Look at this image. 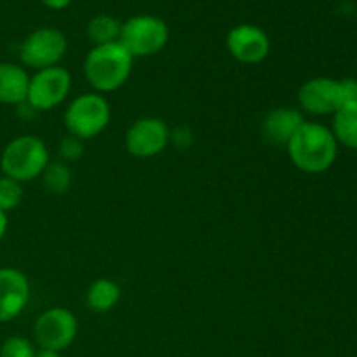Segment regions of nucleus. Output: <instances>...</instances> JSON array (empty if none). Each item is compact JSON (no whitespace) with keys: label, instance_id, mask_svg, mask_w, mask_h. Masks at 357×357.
<instances>
[{"label":"nucleus","instance_id":"obj_1","mask_svg":"<svg viewBox=\"0 0 357 357\" xmlns=\"http://www.w3.org/2000/svg\"><path fill=\"white\" fill-rule=\"evenodd\" d=\"M286 150L296 169L307 174H319L335 164L338 143L330 128L305 121L288 143Z\"/></svg>","mask_w":357,"mask_h":357},{"label":"nucleus","instance_id":"obj_2","mask_svg":"<svg viewBox=\"0 0 357 357\" xmlns=\"http://www.w3.org/2000/svg\"><path fill=\"white\" fill-rule=\"evenodd\" d=\"M135 58L121 42L94 45L84 61V75L94 93L108 94L121 89L129 80Z\"/></svg>","mask_w":357,"mask_h":357},{"label":"nucleus","instance_id":"obj_3","mask_svg":"<svg viewBox=\"0 0 357 357\" xmlns=\"http://www.w3.org/2000/svg\"><path fill=\"white\" fill-rule=\"evenodd\" d=\"M51 153L44 139L35 135H21L10 139L0 155V169L3 176H9L20 183H28L42 176Z\"/></svg>","mask_w":357,"mask_h":357},{"label":"nucleus","instance_id":"obj_4","mask_svg":"<svg viewBox=\"0 0 357 357\" xmlns=\"http://www.w3.org/2000/svg\"><path fill=\"white\" fill-rule=\"evenodd\" d=\"M112 119L110 103L103 94L86 93L73 98L66 107L63 122L70 136L87 142L100 136Z\"/></svg>","mask_w":357,"mask_h":357},{"label":"nucleus","instance_id":"obj_5","mask_svg":"<svg viewBox=\"0 0 357 357\" xmlns=\"http://www.w3.org/2000/svg\"><path fill=\"white\" fill-rule=\"evenodd\" d=\"M169 28L164 20L150 14L129 17L121 28V42L132 58H149L166 47Z\"/></svg>","mask_w":357,"mask_h":357},{"label":"nucleus","instance_id":"obj_6","mask_svg":"<svg viewBox=\"0 0 357 357\" xmlns=\"http://www.w3.org/2000/svg\"><path fill=\"white\" fill-rule=\"evenodd\" d=\"M79 321L72 310L65 307H51L44 310L33 323V340L38 349L63 352L75 342Z\"/></svg>","mask_w":357,"mask_h":357},{"label":"nucleus","instance_id":"obj_7","mask_svg":"<svg viewBox=\"0 0 357 357\" xmlns=\"http://www.w3.org/2000/svg\"><path fill=\"white\" fill-rule=\"evenodd\" d=\"M68 42L65 33L58 28H38L31 31L20 45V59L24 66L35 72L51 66H58L65 58Z\"/></svg>","mask_w":357,"mask_h":357},{"label":"nucleus","instance_id":"obj_8","mask_svg":"<svg viewBox=\"0 0 357 357\" xmlns=\"http://www.w3.org/2000/svg\"><path fill=\"white\" fill-rule=\"evenodd\" d=\"M72 89V75L63 66H51L30 77L26 101L37 112H47L65 103Z\"/></svg>","mask_w":357,"mask_h":357},{"label":"nucleus","instance_id":"obj_9","mask_svg":"<svg viewBox=\"0 0 357 357\" xmlns=\"http://www.w3.org/2000/svg\"><path fill=\"white\" fill-rule=\"evenodd\" d=\"M169 143V126L159 117L138 119L126 132V150L136 159H152L160 155Z\"/></svg>","mask_w":357,"mask_h":357},{"label":"nucleus","instance_id":"obj_10","mask_svg":"<svg viewBox=\"0 0 357 357\" xmlns=\"http://www.w3.org/2000/svg\"><path fill=\"white\" fill-rule=\"evenodd\" d=\"M227 51L243 65H258L271 54V38L257 24H237L227 33Z\"/></svg>","mask_w":357,"mask_h":357},{"label":"nucleus","instance_id":"obj_11","mask_svg":"<svg viewBox=\"0 0 357 357\" xmlns=\"http://www.w3.org/2000/svg\"><path fill=\"white\" fill-rule=\"evenodd\" d=\"M302 110L312 115H331L342 107L340 80L330 77H316L302 84L298 91Z\"/></svg>","mask_w":357,"mask_h":357},{"label":"nucleus","instance_id":"obj_12","mask_svg":"<svg viewBox=\"0 0 357 357\" xmlns=\"http://www.w3.org/2000/svg\"><path fill=\"white\" fill-rule=\"evenodd\" d=\"M30 281L17 268H0V323H10L21 316L30 302Z\"/></svg>","mask_w":357,"mask_h":357},{"label":"nucleus","instance_id":"obj_13","mask_svg":"<svg viewBox=\"0 0 357 357\" xmlns=\"http://www.w3.org/2000/svg\"><path fill=\"white\" fill-rule=\"evenodd\" d=\"M303 122L305 119H303L302 112L296 108H272L261 121V136L268 145L288 146V143L302 128Z\"/></svg>","mask_w":357,"mask_h":357},{"label":"nucleus","instance_id":"obj_14","mask_svg":"<svg viewBox=\"0 0 357 357\" xmlns=\"http://www.w3.org/2000/svg\"><path fill=\"white\" fill-rule=\"evenodd\" d=\"M30 75L26 70L14 63H0V103L17 105L24 103L28 96Z\"/></svg>","mask_w":357,"mask_h":357},{"label":"nucleus","instance_id":"obj_15","mask_svg":"<svg viewBox=\"0 0 357 357\" xmlns=\"http://www.w3.org/2000/svg\"><path fill=\"white\" fill-rule=\"evenodd\" d=\"M122 298L121 286L108 278H100L87 288L86 303L89 310L98 314L110 312L117 307V303Z\"/></svg>","mask_w":357,"mask_h":357},{"label":"nucleus","instance_id":"obj_16","mask_svg":"<svg viewBox=\"0 0 357 357\" xmlns=\"http://www.w3.org/2000/svg\"><path fill=\"white\" fill-rule=\"evenodd\" d=\"M331 132L337 143L357 150V105H344L335 112Z\"/></svg>","mask_w":357,"mask_h":357},{"label":"nucleus","instance_id":"obj_17","mask_svg":"<svg viewBox=\"0 0 357 357\" xmlns=\"http://www.w3.org/2000/svg\"><path fill=\"white\" fill-rule=\"evenodd\" d=\"M121 28L122 23L117 17L108 16V14H98L87 24V37L94 45L112 44V42H119L121 38Z\"/></svg>","mask_w":357,"mask_h":357},{"label":"nucleus","instance_id":"obj_18","mask_svg":"<svg viewBox=\"0 0 357 357\" xmlns=\"http://www.w3.org/2000/svg\"><path fill=\"white\" fill-rule=\"evenodd\" d=\"M42 185L52 195H63L70 190L73 181L72 169L63 160H51L42 173Z\"/></svg>","mask_w":357,"mask_h":357},{"label":"nucleus","instance_id":"obj_19","mask_svg":"<svg viewBox=\"0 0 357 357\" xmlns=\"http://www.w3.org/2000/svg\"><path fill=\"white\" fill-rule=\"evenodd\" d=\"M23 201V183L9 176H0V211H14Z\"/></svg>","mask_w":357,"mask_h":357},{"label":"nucleus","instance_id":"obj_20","mask_svg":"<svg viewBox=\"0 0 357 357\" xmlns=\"http://www.w3.org/2000/svg\"><path fill=\"white\" fill-rule=\"evenodd\" d=\"M35 345L24 337H9L0 345V357H35Z\"/></svg>","mask_w":357,"mask_h":357},{"label":"nucleus","instance_id":"obj_21","mask_svg":"<svg viewBox=\"0 0 357 357\" xmlns=\"http://www.w3.org/2000/svg\"><path fill=\"white\" fill-rule=\"evenodd\" d=\"M59 160L63 162H73V160H79L84 153V142H80L75 136H65V138L59 142L58 146Z\"/></svg>","mask_w":357,"mask_h":357},{"label":"nucleus","instance_id":"obj_22","mask_svg":"<svg viewBox=\"0 0 357 357\" xmlns=\"http://www.w3.org/2000/svg\"><path fill=\"white\" fill-rule=\"evenodd\" d=\"M342 91V107L344 105H357V80L345 79L340 80Z\"/></svg>","mask_w":357,"mask_h":357},{"label":"nucleus","instance_id":"obj_23","mask_svg":"<svg viewBox=\"0 0 357 357\" xmlns=\"http://www.w3.org/2000/svg\"><path fill=\"white\" fill-rule=\"evenodd\" d=\"M194 142V136L188 128H178L174 131H171V143H174L180 149H187Z\"/></svg>","mask_w":357,"mask_h":357},{"label":"nucleus","instance_id":"obj_24","mask_svg":"<svg viewBox=\"0 0 357 357\" xmlns=\"http://www.w3.org/2000/svg\"><path fill=\"white\" fill-rule=\"evenodd\" d=\"M40 2L44 3L45 7H49V9L61 10V9H65V7H68L72 0H40Z\"/></svg>","mask_w":357,"mask_h":357},{"label":"nucleus","instance_id":"obj_25","mask_svg":"<svg viewBox=\"0 0 357 357\" xmlns=\"http://www.w3.org/2000/svg\"><path fill=\"white\" fill-rule=\"evenodd\" d=\"M7 227H9V220H7V213L0 211V241L6 237Z\"/></svg>","mask_w":357,"mask_h":357},{"label":"nucleus","instance_id":"obj_26","mask_svg":"<svg viewBox=\"0 0 357 357\" xmlns=\"http://www.w3.org/2000/svg\"><path fill=\"white\" fill-rule=\"evenodd\" d=\"M35 357H61V352L49 351V349H38V351L35 352Z\"/></svg>","mask_w":357,"mask_h":357}]
</instances>
